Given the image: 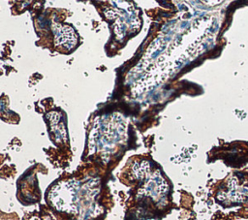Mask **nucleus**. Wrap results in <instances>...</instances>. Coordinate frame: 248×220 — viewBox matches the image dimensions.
<instances>
[{
  "label": "nucleus",
  "mask_w": 248,
  "mask_h": 220,
  "mask_svg": "<svg viewBox=\"0 0 248 220\" xmlns=\"http://www.w3.org/2000/svg\"><path fill=\"white\" fill-rule=\"evenodd\" d=\"M217 198L223 204L229 206L248 202V179L236 174L231 176L226 188L219 192Z\"/></svg>",
  "instance_id": "f257e3e1"
},
{
  "label": "nucleus",
  "mask_w": 248,
  "mask_h": 220,
  "mask_svg": "<svg viewBox=\"0 0 248 220\" xmlns=\"http://www.w3.org/2000/svg\"><path fill=\"white\" fill-rule=\"evenodd\" d=\"M55 34H56L57 44L61 45L65 48L71 49L76 45L77 37L71 27L59 25Z\"/></svg>",
  "instance_id": "f03ea898"
}]
</instances>
